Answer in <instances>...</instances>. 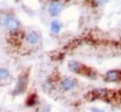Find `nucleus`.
Wrapping results in <instances>:
<instances>
[{
  "instance_id": "nucleus-1",
  "label": "nucleus",
  "mask_w": 121,
  "mask_h": 112,
  "mask_svg": "<svg viewBox=\"0 0 121 112\" xmlns=\"http://www.w3.org/2000/svg\"><path fill=\"white\" fill-rule=\"evenodd\" d=\"M69 0H49L47 11L52 17H56L64 10Z\"/></svg>"
},
{
  "instance_id": "nucleus-3",
  "label": "nucleus",
  "mask_w": 121,
  "mask_h": 112,
  "mask_svg": "<svg viewBox=\"0 0 121 112\" xmlns=\"http://www.w3.org/2000/svg\"><path fill=\"white\" fill-rule=\"evenodd\" d=\"M26 42L30 45H37L40 42V35L37 31H30L26 36Z\"/></svg>"
},
{
  "instance_id": "nucleus-4",
  "label": "nucleus",
  "mask_w": 121,
  "mask_h": 112,
  "mask_svg": "<svg viewBox=\"0 0 121 112\" xmlns=\"http://www.w3.org/2000/svg\"><path fill=\"white\" fill-rule=\"evenodd\" d=\"M106 80L109 82H115L120 79V72L119 71H110L106 74Z\"/></svg>"
},
{
  "instance_id": "nucleus-11",
  "label": "nucleus",
  "mask_w": 121,
  "mask_h": 112,
  "mask_svg": "<svg viewBox=\"0 0 121 112\" xmlns=\"http://www.w3.org/2000/svg\"><path fill=\"white\" fill-rule=\"evenodd\" d=\"M91 111H92V112H103L102 110L98 109V108H92V109H91Z\"/></svg>"
},
{
  "instance_id": "nucleus-2",
  "label": "nucleus",
  "mask_w": 121,
  "mask_h": 112,
  "mask_svg": "<svg viewBox=\"0 0 121 112\" xmlns=\"http://www.w3.org/2000/svg\"><path fill=\"white\" fill-rule=\"evenodd\" d=\"M1 22L2 25L10 32H16L21 27L19 20L11 13H5L2 17Z\"/></svg>"
},
{
  "instance_id": "nucleus-10",
  "label": "nucleus",
  "mask_w": 121,
  "mask_h": 112,
  "mask_svg": "<svg viewBox=\"0 0 121 112\" xmlns=\"http://www.w3.org/2000/svg\"><path fill=\"white\" fill-rule=\"evenodd\" d=\"M9 76V72L6 69H0V80L6 79Z\"/></svg>"
},
{
  "instance_id": "nucleus-8",
  "label": "nucleus",
  "mask_w": 121,
  "mask_h": 112,
  "mask_svg": "<svg viewBox=\"0 0 121 112\" xmlns=\"http://www.w3.org/2000/svg\"><path fill=\"white\" fill-rule=\"evenodd\" d=\"M69 68L73 71V72H75V73H79L80 71H81V69H82V65L81 64H79L77 61H69Z\"/></svg>"
},
{
  "instance_id": "nucleus-5",
  "label": "nucleus",
  "mask_w": 121,
  "mask_h": 112,
  "mask_svg": "<svg viewBox=\"0 0 121 112\" xmlns=\"http://www.w3.org/2000/svg\"><path fill=\"white\" fill-rule=\"evenodd\" d=\"M86 2L92 8L99 9L105 6L109 2V0H86Z\"/></svg>"
},
{
  "instance_id": "nucleus-9",
  "label": "nucleus",
  "mask_w": 121,
  "mask_h": 112,
  "mask_svg": "<svg viewBox=\"0 0 121 112\" xmlns=\"http://www.w3.org/2000/svg\"><path fill=\"white\" fill-rule=\"evenodd\" d=\"M61 29V26L60 24H59V22H57V21H53L52 23H51V30H52V32L53 33H58L59 31H60Z\"/></svg>"
},
{
  "instance_id": "nucleus-7",
  "label": "nucleus",
  "mask_w": 121,
  "mask_h": 112,
  "mask_svg": "<svg viewBox=\"0 0 121 112\" xmlns=\"http://www.w3.org/2000/svg\"><path fill=\"white\" fill-rule=\"evenodd\" d=\"M26 85H27V78H26V77L21 78V79L19 80V82H18L17 87H16V91H15V92H16V93H21V92H23V91L26 89Z\"/></svg>"
},
{
  "instance_id": "nucleus-6",
  "label": "nucleus",
  "mask_w": 121,
  "mask_h": 112,
  "mask_svg": "<svg viewBox=\"0 0 121 112\" xmlns=\"http://www.w3.org/2000/svg\"><path fill=\"white\" fill-rule=\"evenodd\" d=\"M61 85H62V88L66 90H69L71 89L74 88L75 86V81L72 79V78H65L62 82H61Z\"/></svg>"
}]
</instances>
